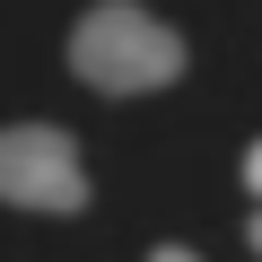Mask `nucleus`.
<instances>
[{
  "label": "nucleus",
  "instance_id": "nucleus-2",
  "mask_svg": "<svg viewBox=\"0 0 262 262\" xmlns=\"http://www.w3.org/2000/svg\"><path fill=\"white\" fill-rule=\"evenodd\" d=\"M0 201L9 210H53V219L88 210V166L70 149V131H53V122H9L0 131Z\"/></svg>",
  "mask_w": 262,
  "mask_h": 262
},
{
  "label": "nucleus",
  "instance_id": "nucleus-4",
  "mask_svg": "<svg viewBox=\"0 0 262 262\" xmlns=\"http://www.w3.org/2000/svg\"><path fill=\"white\" fill-rule=\"evenodd\" d=\"M149 262H201V253H184V245H158V253H149Z\"/></svg>",
  "mask_w": 262,
  "mask_h": 262
},
{
  "label": "nucleus",
  "instance_id": "nucleus-5",
  "mask_svg": "<svg viewBox=\"0 0 262 262\" xmlns=\"http://www.w3.org/2000/svg\"><path fill=\"white\" fill-rule=\"evenodd\" d=\"M245 245H253V253H262V210H253V219H245Z\"/></svg>",
  "mask_w": 262,
  "mask_h": 262
},
{
  "label": "nucleus",
  "instance_id": "nucleus-3",
  "mask_svg": "<svg viewBox=\"0 0 262 262\" xmlns=\"http://www.w3.org/2000/svg\"><path fill=\"white\" fill-rule=\"evenodd\" d=\"M245 192H262V140L245 149Z\"/></svg>",
  "mask_w": 262,
  "mask_h": 262
},
{
  "label": "nucleus",
  "instance_id": "nucleus-1",
  "mask_svg": "<svg viewBox=\"0 0 262 262\" xmlns=\"http://www.w3.org/2000/svg\"><path fill=\"white\" fill-rule=\"evenodd\" d=\"M70 70L105 96H140V88L184 79V35L166 18H149L140 0H96L70 27Z\"/></svg>",
  "mask_w": 262,
  "mask_h": 262
}]
</instances>
